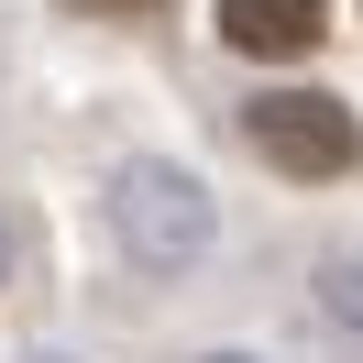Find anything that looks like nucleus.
Segmentation results:
<instances>
[{"mask_svg":"<svg viewBox=\"0 0 363 363\" xmlns=\"http://www.w3.org/2000/svg\"><path fill=\"white\" fill-rule=\"evenodd\" d=\"M253 155L286 165V177H341V165L363 155V133H352V111H341V99L275 89V99H253Z\"/></svg>","mask_w":363,"mask_h":363,"instance_id":"f257e3e1","label":"nucleus"},{"mask_svg":"<svg viewBox=\"0 0 363 363\" xmlns=\"http://www.w3.org/2000/svg\"><path fill=\"white\" fill-rule=\"evenodd\" d=\"M330 0H220V45L231 55H308Z\"/></svg>","mask_w":363,"mask_h":363,"instance_id":"f03ea898","label":"nucleus"},{"mask_svg":"<svg viewBox=\"0 0 363 363\" xmlns=\"http://www.w3.org/2000/svg\"><path fill=\"white\" fill-rule=\"evenodd\" d=\"M77 11H155V0H77Z\"/></svg>","mask_w":363,"mask_h":363,"instance_id":"7ed1b4c3","label":"nucleus"}]
</instances>
